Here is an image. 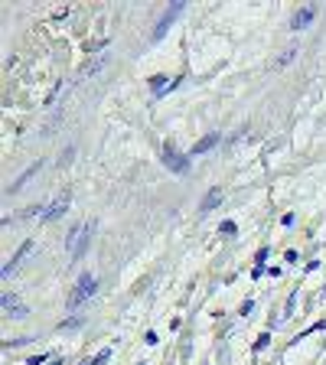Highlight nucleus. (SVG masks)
Wrapping results in <instances>:
<instances>
[{"mask_svg":"<svg viewBox=\"0 0 326 365\" xmlns=\"http://www.w3.org/2000/svg\"><path fill=\"white\" fill-rule=\"evenodd\" d=\"M88 242H92V222L75 225L72 235H69V258H72V261H79V258L85 254V248H88Z\"/></svg>","mask_w":326,"mask_h":365,"instance_id":"1","label":"nucleus"},{"mask_svg":"<svg viewBox=\"0 0 326 365\" xmlns=\"http://www.w3.org/2000/svg\"><path fill=\"white\" fill-rule=\"evenodd\" d=\"M98 291V281H95L92 274H82L79 281H75V287H72V297H69V307H82L85 300L92 297V294Z\"/></svg>","mask_w":326,"mask_h":365,"instance_id":"2","label":"nucleus"},{"mask_svg":"<svg viewBox=\"0 0 326 365\" xmlns=\"http://www.w3.org/2000/svg\"><path fill=\"white\" fill-rule=\"evenodd\" d=\"M0 307H4V313H7V317H13V319H23L29 313L27 303H23L17 294H4V297H0Z\"/></svg>","mask_w":326,"mask_h":365,"instance_id":"3","label":"nucleus"},{"mask_svg":"<svg viewBox=\"0 0 326 365\" xmlns=\"http://www.w3.org/2000/svg\"><path fill=\"white\" fill-rule=\"evenodd\" d=\"M183 7H186V4H183V0H177V4H173V7H170V10H163V17H160V20H157V27H154V39H163L167 27H170V23H173V20L179 17V13H183Z\"/></svg>","mask_w":326,"mask_h":365,"instance_id":"4","label":"nucleus"},{"mask_svg":"<svg viewBox=\"0 0 326 365\" xmlns=\"http://www.w3.org/2000/svg\"><path fill=\"white\" fill-rule=\"evenodd\" d=\"M163 163H167L173 173H186V170H189V160L183 157V153H179L173 144H167V147H163Z\"/></svg>","mask_w":326,"mask_h":365,"instance_id":"5","label":"nucleus"},{"mask_svg":"<svg viewBox=\"0 0 326 365\" xmlns=\"http://www.w3.org/2000/svg\"><path fill=\"white\" fill-rule=\"evenodd\" d=\"M33 248H36V245H33V242H23V248H20V252L13 254V258H10L7 264H4V277H10V274L17 271L20 264H23V258H29V254H33Z\"/></svg>","mask_w":326,"mask_h":365,"instance_id":"6","label":"nucleus"},{"mask_svg":"<svg viewBox=\"0 0 326 365\" xmlns=\"http://www.w3.org/2000/svg\"><path fill=\"white\" fill-rule=\"evenodd\" d=\"M65 209H69V193H59V196L53 199V202H49L46 209H43V219H49V222H53V219L62 216Z\"/></svg>","mask_w":326,"mask_h":365,"instance_id":"7","label":"nucleus"},{"mask_svg":"<svg viewBox=\"0 0 326 365\" xmlns=\"http://www.w3.org/2000/svg\"><path fill=\"white\" fill-rule=\"evenodd\" d=\"M313 17H317V10H313V7H304V10H297V13H294L290 27H294V29H307L310 23H313Z\"/></svg>","mask_w":326,"mask_h":365,"instance_id":"8","label":"nucleus"},{"mask_svg":"<svg viewBox=\"0 0 326 365\" xmlns=\"http://www.w3.org/2000/svg\"><path fill=\"white\" fill-rule=\"evenodd\" d=\"M219 202H222V189L215 186V189H209V193H205V199L199 202V212H212Z\"/></svg>","mask_w":326,"mask_h":365,"instance_id":"9","label":"nucleus"},{"mask_svg":"<svg viewBox=\"0 0 326 365\" xmlns=\"http://www.w3.org/2000/svg\"><path fill=\"white\" fill-rule=\"evenodd\" d=\"M173 78H167V75H154V78H150V92L154 95H160V92H167V88H173Z\"/></svg>","mask_w":326,"mask_h":365,"instance_id":"10","label":"nucleus"},{"mask_svg":"<svg viewBox=\"0 0 326 365\" xmlns=\"http://www.w3.org/2000/svg\"><path fill=\"white\" fill-rule=\"evenodd\" d=\"M104 62H108V53H98V56H95L92 62H88V66L82 69V78H85V75H95V72H102V66H104Z\"/></svg>","mask_w":326,"mask_h":365,"instance_id":"11","label":"nucleus"},{"mask_svg":"<svg viewBox=\"0 0 326 365\" xmlns=\"http://www.w3.org/2000/svg\"><path fill=\"white\" fill-rule=\"evenodd\" d=\"M215 144H219V134H205L203 141H199V144L193 147V157H196V153H205V150H212Z\"/></svg>","mask_w":326,"mask_h":365,"instance_id":"12","label":"nucleus"},{"mask_svg":"<svg viewBox=\"0 0 326 365\" xmlns=\"http://www.w3.org/2000/svg\"><path fill=\"white\" fill-rule=\"evenodd\" d=\"M36 173H39V163H36V167H29V170H27V173H23V177H20V179H17V183H13V186H10V189H7V193H17V189H23V183H27V179H29V177H36Z\"/></svg>","mask_w":326,"mask_h":365,"instance_id":"13","label":"nucleus"},{"mask_svg":"<svg viewBox=\"0 0 326 365\" xmlns=\"http://www.w3.org/2000/svg\"><path fill=\"white\" fill-rule=\"evenodd\" d=\"M108 359H111V349H102L98 356H95V359H88V362H82V365H104V362H108Z\"/></svg>","mask_w":326,"mask_h":365,"instance_id":"14","label":"nucleus"},{"mask_svg":"<svg viewBox=\"0 0 326 365\" xmlns=\"http://www.w3.org/2000/svg\"><path fill=\"white\" fill-rule=\"evenodd\" d=\"M294 303H297V294H290V297H287V310H284V319H287L290 313H294Z\"/></svg>","mask_w":326,"mask_h":365,"instance_id":"15","label":"nucleus"},{"mask_svg":"<svg viewBox=\"0 0 326 365\" xmlns=\"http://www.w3.org/2000/svg\"><path fill=\"white\" fill-rule=\"evenodd\" d=\"M268 343H271V333H261V336H258V343H254V349H264V346H268Z\"/></svg>","mask_w":326,"mask_h":365,"instance_id":"16","label":"nucleus"},{"mask_svg":"<svg viewBox=\"0 0 326 365\" xmlns=\"http://www.w3.org/2000/svg\"><path fill=\"white\" fill-rule=\"evenodd\" d=\"M219 232H222V235H235L238 228H235V222H222V228H219Z\"/></svg>","mask_w":326,"mask_h":365,"instance_id":"17","label":"nucleus"},{"mask_svg":"<svg viewBox=\"0 0 326 365\" xmlns=\"http://www.w3.org/2000/svg\"><path fill=\"white\" fill-rule=\"evenodd\" d=\"M294 53H297V49L290 46V49H287V53H284V56H280V66H284V62H290V59H294Z\"/></svg>","mask_w":326,"mask_h":365,"instance_id":"18","label":"nucleus"}]
</instances>
